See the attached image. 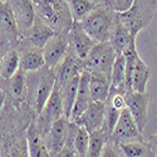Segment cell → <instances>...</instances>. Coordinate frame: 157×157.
I'll return each mask as SVG.
<instances>
[{"instance_id": "obj_22", "label": "cell", "mask_w": 157, "mask_h": 157, "mask_svg": "<svg viewBox=\"0 0 157 157\" xmlns=\"http://www.w3.org/2000/svg\"><path fill=\"white\" fill-rule=\"evenodd\" d=\"M132 39H136V38L131 36L127 28L122 23H120L118 20H117V18H116L114 27L112 29L109 40H108V43L111 44V47L116 52V54H123Z\"/></svg>"}, {"instance_id": "obj_14", "label": "cell", "mask_w": 157, "mask_h": 157, "mask_svg": "<svg viewBox=\"0 0 157 157\" xmlns=\"http://www.w3.org/2000/svg\"><path fill=\"white\" fill-rule=\"evenodd\" d=\"M82 73V60L78 59L73 53L68 50L67 56L64 59L57 65L54 69V75H56V84L58 87H63L67 84L75 77L81 75Z\"/></svg>"}, {"instance_id": "obj_10", "label": "cell", "mask_w": 157, "mask_h": 157, "mask_svg": "<svg viewBox=\"0 0 157 157\" xmlns=\"http://www.w3.org/2000/svg\"><path fill=\"white\" fill-rule=\"evenodd\" d=\"M14 17V21L20 39L27 34L35 21L34 5L30 0H11L8 2Z\"/></svg>"}, {"instance_id": "obj_34", "label": "cell", "mask_w": 157, "mask_h": 157, "mask_svg": "<svg viewBox=\"0 0 157 157\" xmlns=\"http://www.w3.org/2000/svg\"><path fill=\"white\" fill-rule=\"evenodd\" d=\"M146 142L148 143V146H150V148L152 150V152L155 153V156H157V133L150 136Z\"/></svg>"}, {"instance_id": "obj_8", "label": "cell", "mask_w": 157, "mask_h": 157, "mask_svg": "<svg viewBox=\"0 0 157 157\" xmlns=\"http://www.w3.org/2000/svg\"><path fill=\"white\" fill-rule=\"evenodd\" d=\"M108 141L113 142L114 145H122L133 141H145L143 135L140 132L133 118L131 117L127 108H124L117 121Z\"/></svg>"}, {"instance_id": "obj_28", "label": "cell", "mask_w": 157, "mask_h": 157, "mask_svg": "<svg viewBox=\"0 0 157 157\" xmlns=\"http://www.w3.org/2000/svg\"><path fill=\"white\" fill-rule=\"evenodd\" d=\"M96 6V0H69L68 8L73 21L81 23Z\"/></svg>"}, {"instance_id": "obj_25", "label": "cell", "mask_w": 157, "mask_h": 157, "mask_svg": "<svg viewBox=\"0 0 157 157\" xmlns=\"http://www.w3.org/2000/svg\"><path fill=\"white\" fill-rule=\"evenodd\" d=\"M124 81H126V60L123 54H117L112 72H111V89L122 90L126 92L124 89Z\"/></svg>"}, {"instance_id": "obj_26", "label": "cell", "mask_w": 157, "mask_h": 157, "mask_svg": "<svg viewBox=\"0 0 157 157\" xmlns=\"http://www.w3.org/2000/svg\"><path fill=\"white\" fill-rule=\"evenodd\" d=\"M19 71V53L15 48H10L0 62V75L4 79H10Z\"/></svg>"}, {"instance_id": "obj_16", "label": "cell", "mask_w": 157, "mask_h": 157, "mask_svg": "<svg viewBox=\"0 0 157 157\" xmlns=\"http://www.w3.org/2000/svg\"><path fill=\"white\" fill-rule=\"evenodd\" d=\"M20 36L8 2H0V42L17 47Z\"/></svg>"}, {"instance_id": "obj_24", "label": "cell", "mask_w": 157, "mask_h": 157, "mask_svg": "<svg viewBox=\"0 0 157 157\" xmlns=\"http://www.w3.org/2000/svg\"><path fill=\"white\" fill-rule=\"evenodd\" d=\"M123 157H155L146 141H133L128 143L117 145Z\"/></svg>"}, {"instance_id": "obj_38", "label": "cell", "mask_w": 157, "mask_h": 157, "mask_svg": "<svg viewBox=\"0 0 157 157\" xmlns=\"http://www.w3.org/2000/svg\"><path fill=\"white\" fill-rule=\"evenodd\" d=\"M155 157H157V156H155Z\"/></svg>"}, {"instance_id": "obj_20", "label": "cell", "mask_w": 157, "mask_h": 157, "mask_svg": "<svg viewBox=\"0 0 157 157\" xmlns=\"http://www.w3.org/2000/svg\"><path fill=\"white\" fill-rule=\"evenodd\" d=\"M111 89V78L98 73H89V93L92 102L104 103Z\"/></svg>"}, {"instance_id": "obj_30", "label": "cell", "mask_w": 157, "mask_h": 157, "mask_svg": "<svg viewBox=\"0 0 157 157\" xmlns=\"http://www.w3.org/2000/svg\"><path fill=\"white\" fill-rule=\"evenodd\" d=\"M9 157H29L25 133H24V136L18 137L17 141L11 145L10 151H9Z\"/></svg>"}, {"instance_id": "obj_19", "label": "cell", "mask_w": 157, "mask_h": 157, "mask_svg": "<svg viewBox=\"0 0 157 157\" xmlns=\"http://www.w3.org/2000/svg\"><path fill=\"white\" fill-rule=\"evenodd\" d=\"M54 34H56V32L52 28H49L48 25H45L35 19L30 30L25 34L19 42L24 45H28L32 48L43 49L44 45L50 40Z\"/></svg>"}, {"instance_id": "obj_35", "label": "cell", "mask_w": 157, "mask_h": 157, "mask_svg": "<svg viewBox=\"0 0 157 157\" xmlns=\"http://www.w3.org/2000/svg\"><path fill=\"white\" fill-rule=\"evenodd\" d=\"M9 44L10 43H5V42H0V62H2V59H3V57H4V54L6 53V52L10 49L9 48Z\"/></svg>"}, {"instance_id": "obj_12", "label": "cell", "mask_w": 157, "mask_h": 157, "mask_svg": "<svg viewBox=\"0 0 157 157\" xmlns=\"http://www.w3.org/2000/svg\"><path fill=\"white\" fill-rule=\"evenodd\" d=\"M96 43L84 32L81 23L73 21L68 32V50L73 53L79 60H84L90 53Z\"/></svg>"}, {"instance_id": "obj_17", "label": "cell", "mask_w": 157, "mask_h": 157, "mask_svg": "<svg viewBox=\"0 0 157 157\" xmlns=\"http://www.w3.org/2000/svg\"><path fill=\"white\" fill-rule=\"evenodd\" d=\"M104 122V103L102 102H90L84 113L74 121L78 126L87 129L88 133H93L96 131L102 129Z\"/></svg>"}, {"instance_id": "obj_23", "label": "cell", "mask_w": 157, "mask_h": 157, "mask_svg": "<svg viewBox=\"0 0 157 157\" xmlns=\"http://www.w3.org/2000/svg\"><path fill=\"white\" fill-rule=\"evenodd\" d=\"M78 84H79V75L75 77L74 79H72L71 82H68L67 84H64L63 87H58L59 89V94H60V99H62V104H63V111H64V116L69 118L73 104L77 97V90H78Z\"/></svg>"}, {"instance_id": "obj_3", "label": "cell", "mask_w": 157, "mask_h": 157, "mask_svg": "<svg viewBox=\"0 0 157 157\" xmlns=\"http://www.w3.org/2000/svg\"><path fill=\"white\" fill-rule=\"evenodd\" d=\"M116 18L117 14L104 4V0H102L96 2L94 9L81 21V25L96 44L106 43L109 40Z\"/></svg>"}, {"instance_id": "obj_4", "label": "cell", "mask_w": 157, "mask_h": 157, "mask_svg": "<svg viewBox=\"0 0 157 157\" xmlns=\"http://www.w3.org/2000/svg\"><path fill=\"white\" fill-rule=\"evenodd\" d=\"M56 86L54 71L44 67L33 73H27V101L36 114L40 113Z\"/></svg>"}, {"instance_id": "obj_27", "label": "cell", "mask_w": 157, "mask_h": 157, "mask_svg": "<svg viewBox=\"0 0 157 157\" xmlns=\"http://www.w3.org/2000/svg\"><path fill=\"white\" fill-rule=\"evenodd\" d=\"M9 92L17 102L27 99V73L18 71L9 79Z\"/></svg>"}, {"instance_id": "obj_31", "label": "cell", "mask_w": 157, "mask_h": 157, "mask_svg": "<svg viewBox=\"0 0 157 157\" xmlns=\"http://www.w3.org/2000/svg\"><path fill=\"white\" fill-rule=\"evenodd\" d=\"M106 4L116 14H123L133 4V0H104Z\"/></svg>"}, {"instance_id": "obj_18", "label": "cell", "mask_w": 157, "mask_h": 157, "mask_svg": "<svg viewBox=\"0 0 157 157\" xmlns=\"http://www.w3.org/2000/svg\"><path fill=\"white\" fill-rule=\"evenodd\" d=\"M90 102H92V99H90V93H89V73L82 72L79 75V84H78L77 97H75L73 108H72V112L68 120L71 122L77 121L88 108Z\"/></svg>"}, {"instance_id": "obj_29", "label": "cell", "mask_w": 157, "mask_h": 157, "mask_svg": "<svg viewBox=\"0 0 157 157\" xmlns=\"http://www.w3.org/2000/svg\"><path fill=\"white\" fill-rule=\"evenodd\" d=\"M108 135L103 129L89 133V146L86 157H102L103 148L108 142Z\"/></svg>"}, {"instance_id": "obj_36", "label": "cell", "mask_w": 157, "mask_h": 157, "mask_svg": "<svg viewBox=\"0 0 157 157\" xmlns=\"http://www.w3.org/2000/svg\"><path fill=\"white\" fill-rule=\"evenodd\" d=\"M4 99H5V93H4V90L0 88V109H2V106H3V103H4Z\"/></svg>"}, {"instance_id": "obj_37", "label": "cell", "mask_w": 157, "mask_h": 157, "mask_svg": "<svg viewBox=\"0 0 157 157\" xmlns=\"http://www.w3.org/2000/svg\"><path fill=\"white\" fill-rule=\"evenodd\" d=\"M156 8H157V2H156Z\"/></svg>"}, {"instance_id": "obj_5", "label": "cell", "mask_w": 157, "mask_h": 157, "mask_svg": "<svg viewBox=\"0 0 157 157\" xmlns=\"http://www.w3.org/2000/svg\"><path fill=\"white\" fill-rule=\"evenodd\" d=\"M156 2L148 0H133V4L123 14H117V20L122 23L132 38L145 29L152 21L156 13Z\"/></svg>"}, {"instance_id": "obj_21", "label": "cell", "mask_w": 157, "mask_h": 157, "mask_svg": "<svg viewBox=\"0 0 157 157\" xmlns=\"http://www.w3.org/2000/svg\"><path fill=\"white\" fill-rule=\"evenodd\" d=\"M25 138H27L29 157H52L44 145L42 136L35 128L34 121L29 123L27 131H25Z\"/></svg>"}, {"instance_id": "obj_1", "label": "cell", "mask_w": 157, "mask_h": 157, "mask_svg": "<svg viewBox=\"0 0 157 157\" xmlns=\"http://www.w3.org/2000/svg\"><path fill=\"white\" fill-rule=\"evenodd\" d=\"M35 19L48 25L56 33L68 34L73 19L65 0H35L33 2Z\"/></svg>"}, {"instance_id": "obj_32", "label": "cell", "mask_w": 157, "mask_h": 157, "mask_svg": "<svg viewBox=\"0 0 157 157\" xmlns=\"http://www.w3.org/2000/svg\"><path fill=\"white\" fill-rule=\"evenodd\" d=\"M102 157H123L117 147V145H114L113 142L108 141L106 143V146L103 148V152H102Z\"/></svg>"}, {"instance_id": "obj_9", "label": "cell", "mask_w": 157, "mask_h": 157, "mask_svg": "<svg viewBox=\"0 0 157 157\" xmlns=\"http://www.w3.org/2000/svg\"><path fill=\"white\" fill-rule=\"evenodd\" d=\"M126 108L128 109L131 117L133 118L140 132L143 133V129L148 123V107H150V96L147 93L128 92L124 96Z\"/></svg>"}, {"instance_id": "obj_15", "label": "cell", "mask_w": 157, "mask_h": 157, "mask_svg": "<svg viewBox=\"0 0 157 157\" xmlns=\"http://www.w3.org/2000/svg\"><path fill=\"white\" fill-rule=\"evenodd\" d=\"M17 50L19 53V69L24 73L38 72L45 65L42 49L32 48L18 42Z\"/></svg>"}, {"instance_id": "obj_13", "label": "cell", "mask_w": 157, "mask_h": 157, "mask_svg": "<svg viewBox=\"0 0 157 157\" xmlns=\"http://www.w3.org/2000/svg\"><path fill=\"white\" fill-rule=\"evenodd\" d=\"M68 129H69V120L65 116H63L57 122H54V124L49 129V132L44 137H42L52 157L57 155L65 146V142H67L68 138Z\"/></svg>"}, {"instance_id": "obj_11", "label": "cell", "mask_w": 157, "mask_h": 157, "mask_svg": "<svg viewBox=\"0 0 157 157\" xmlns=\"http://www.w3.org/2000/svg\"><path fill=\"white\" fill-rule=\"evenodd\" d=\"M42 53L45 67L54 71L57 65L68 53V34L56 33L50 40L44 45Z\"/></svg>"}, {"instance_id": "obj_7", "label": "cell", "mask_w": 157, "mask_h": 157, "mask_svg": "<svg viewBox=\"0 0 157 157\" xmlns=\"http://www.w3.org/2000/svg\"><path fill=\"white\" fill-rule=\"evenodd\" d=\"M63 116H64L63 104H62V99H60V94H59V89L56 84L49 99L44 104L40 113L38 114L36 120L34 121L35 128L39 132V135L44 137L49 132L52 126L54 124V122H57Z\"/></svg>"}, {"instance_id": "obj_33", "label": "cell", "mask_w": 157, "mask_h": 157, "mask_svg": "<svg viewBox=\"0 0 157 157\" xmlns=\"http://www.w3.org/2000/svg\"><path fill=\"white\" fill-rule=\"evenodd\" d=\"M53 157H77L75 156V153H74V151H73V148L71 147V146H68V145H65L57 155H54Z\"/></svg>"}, {"instance_id": "obj_6", "label": "cell", "mask_w": 157, "mask_h": 157, "mask_svg": "<svg viewBox=\"0 0 157 157\" xmlns=\"http://www.w3.org/2000/svg\"><path fill=\"white\" fill-rule=\"evenodd\" d=\"M116 56V52L108 42L97 43L87 56V58L82 60V72L98 73L111 78Z\"/></svg>"}, {"instance_id": "obj_2", "label": "cell", "mask_w": 157, "mask_h": 157, "mask_svg": "<svg viewBox=\"0 0 157 157\" xmlns=\"http://www.w3.org/2000/svg\"><path fill=\"white\" fill-rule=\"evenodd\" d=\"M123 56L126 60V93H146L147 83L151 78V68L140 57L136 48V39L131 40Z\"/></svg>"}]
</instances>
